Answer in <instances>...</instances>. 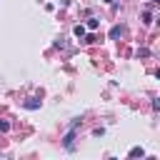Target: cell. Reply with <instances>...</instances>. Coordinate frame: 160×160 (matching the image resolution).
<instances>
[{
	"label": "cell",
	"mask_w": 160,
	"mask_h": 160,
	"mask_svg": "<svg viewBox=\"0 0 160 160\" xmlns=\"http://www.w3.org/2000/svg\"><path fill=\"white\" fill-rule=\"evenodd\" d=\"M25 108H28V110H38V108H40V102H38L35 98H30V100H25Z\"/></svg>",
	"instance_id": "6da1fadb"
},
{
	"label": "cell",
	"mask_w": 160,
	"mask_h": 160,
	"mask_svg": "<svg viewBox=\"0 0 160 160\" xmlns=\"http://www.w3.org/2000/svg\"><path fill=\"white\" fill-rule=\"evenodd\" d=\"M120 35H122V28H120V25H115V28L110 30V38H112V40H118Z\"/></svg>",
	"instance_id": "7a4b0ae2"
},
{
	"label": "cell",
	"mask_w": 160,
	"mask_h": 160,
	"mask_svg": "<svg viewBox=\"0 0 160 160\" xmlns=\"http://www.w3.org/2000/svg\"><path fill=\"white\" fill-rule=\"evenodd\" d=\"M72 32H75V38H85V28H82V25H75Z\"/></svg>",
	"instance_id": "3957f363"
},
{
	"label": "cell",
	"mask_w": 160,
	"mask_h": 160,
	"mask_svg": "<svg viewBox=\"0 0 160 160\" xmlns=\"http://www.w3.org/2000/svg\"><path fill=\"white\" fill-rule=\"evenodd\" d=\"M142 155H145L142 148H132V150H130V158H142Z\"/></svg>",
	"instance_id": "277c9868"
},
{
	"label": "cell",
	"mask_w": 160,
	"mask_h": 160,
	"mask_svg": "<svg viewBox=\"0 0 160 160\" xmlns=\"http://www.w3.org/2000/svg\"><path fill=\"white\" fill-rule=\"evenodd\" d=\"M98 25H100V22H98V18H90V20H88V28H90V30H95Z\"/></svg>",
	"instance_id": "5b68a950"
},
{
	"label": "cell",
	"mask_w": 160,
	"mask_h": 160,
	"mask_svg": "<svg viewBox=\"0 0 160 160\" xmlns=\"http://www.w3.org/2000/svg\"><path fill=\"white\" fill-rule=\"evenodd\" d=\"M10 130V122H5V120H0V132H8Z\"/></svg>",
	"instance_id": "8992f818"
},
{
	"label": "cell",
	"mask_w": 160,
	"mask_h": 160,
	"mask_svg": "<svg viewBox=\"0 0 160 160\" xmlns=\"http://www.w3.org/2000/svg\"><path fill=\"white\" fill-rule=\"evenodd\" d=\"M150 20H152V15H150V10H145L142 12V22H150Z\"/></svg>",
	"instance_id": "52a82bcc"
}]
</instances>
